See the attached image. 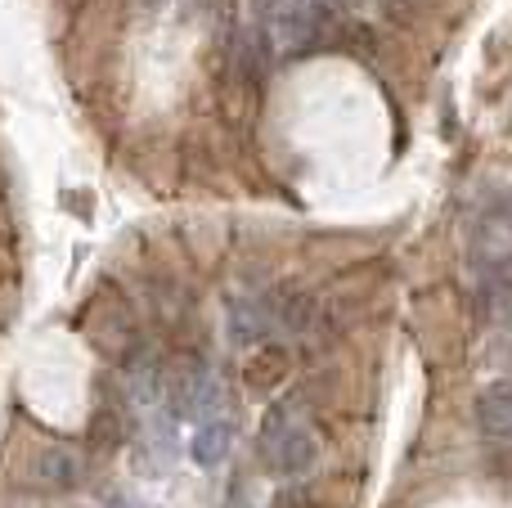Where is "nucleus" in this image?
<instances>
[{
  "label": "nucleus",
  "instance_id": "nucleus-13",
  "mask_svg": "<svg viewBox=\"0 0 512 508\" xmlns=\"http://www.w3.org/2000/svg\"><path fill=\"white\" fill-rule=\"evenodd\" d=\"M274 5H279V0H248V9H252V23H256V27H261V23H270Z\"/></svg>",
  "mask_w": 512,
  "mask_h": 508
},
{
  "label": "nucleus",
  "instance_id": "nucleus-2",
  "mask_svg": "<svg viewBox=\"0 0 512 508\" xmlns=\"http://www.w3.org/2000/svg\"><path fill=\"white\" fill-rule=\"evenodd\" d=\"M328 32V5L324 0H279L265 23V41L283 59H301L310 54Z\"/></svg>",
  "mask_w": 512,
  "mask_h": 508
},
{
  "label": "nucleus",
  "instance_id": "nucleus-1",
  "mask_svg": "<svg viewBox=\"0 0 512 508\" xmlns=\"http://www.w3.org/2000/svg\"><path fill=\"white\" fill-rule=\"evenodd\" d=\"M162 401L176 419H194L203 423L207 414H216V374L203 356H171L167 360V374H162Z\"/></svg>",
  "mask_w": 512,
  "mask_h": 508
},
{
  "label": "nucleus",
  "instance_id": "nucleus-4",
  "mask_svg": "<svg viewBox=\"0 0 512 508\" xmlns=\"http://www.w3.org/2000/svg\"><path fill=\"white\" fill-rule=\"evenodd\" d=\"M256 455H261V464H265V473H270V477H283V482L306 477L310 468L319 464V432L310 428V423H301V428H292L288 437L261 446Z\"/></svg>",
  "mask_w": 512,
  "mask_h": 508
},
{
  "label": "nucleus",
  "instance_id": "nucleus-12",
  "mask_svg": "<svg viewBox=\"0 0 512 508\" xmlns=\"http://www.w3.org/2000/svg\"><path fill=\"white\" fill-rule=\"evenodd\" d=\"M391 5H396V0H333L337 14H351V18H378V14H387Z\"/></svg>",
  "mask_w": 512,
  "mask_h": 508
},
{
  "label": "nucleus",
  "instance_id": "nucleus-6",
  "mask_svg": "<svg viewBox=\"0 0 512 508\" xmlns=\"http://www.w3.org/2000/svg\"><path fill=\"white\" fill-rule=\"evenodd\" d=\"M86 333H90V342H95L104 356H117V360H122L126 351L135 347L131 315H126V306L117 302V297H108V302H95V306H90Z\"/></svg>",
  "mask_w": 512,
  "mask_h": 508
},
{
  "label": "nucleus",
  "instance_id": "nucleus-16",
  "mask_svg": "<svg viewBox=\"0 0 512 508\" xmlns=\"http://www.w3.org/2000/svg\"><path fill=\"white\" fill-rule=\"evenodd\" d=\"M508 477H512V464H508Z\"/></svg>",
  "mask_w": 512,
  "mask_h": 508
},
{
  "label": "nucleus",
  "instance_id": "nucleus-10",
  "mask_svg": "<svg viewBox=\"0 0 512 508\" xmlns=\"http://www.w3.org/2000/svg\"><path fill=\"white\" fill-rule=\"evenodd\" d=\"M288 374H292V356L279 347V342L252 347L248 365H243V383H248L252 392H274V387H283Z\"/></svg>",
  "mask_w": 512,
  "mask_h": 508
},
{
  "label": "nucleus",
  "instance_id": "nucleus-9",
  "mask_svg": "<svg viewBox=\"0 0 512 508\" xmlns=\"http://www.w3.org/2000/svg\"><path fill=\"white\" fill-rule=\"evenodd\" d=\"M230 441H234V423L225 414H207L203 423H194V437H189V459L198 468H216L230 459Z\"/></svg>",
  "mask_w": 512,
  "mask_h": 508
},
{
  "label": "nucleus",
  "instance_id": "nucleus-7",
  "mask_svg": "<svg viewBox=\"0 0 512 508\" xmlns=\"http://www.w3.org/2000/svg\"><path fill=\"white\" fill-rule=\"evenodd\" d=\"M274 315L265 297H243V302L230 306V342L234 347H265L274 342Z\"/></svg>",
  "mask_w": 512,
  "mask_h": 508
},
{
  "label": "nucleus",
  "instance_id": "nucleus-5",
  "mask_svg": "<svg viewBox=\"0 0 512 508\" xmlns=\"http://www.w3.org/2000/svg\"><path fill=\"white\" fill-rule=\"evenodd\" d=\"M162 374H167V360H162L153 347L135 342V347L122 356V392H126V401H135V405L162 401Z\"/></svg>",
  "mask_w": 512,
  "mask_h": 508
},
{
  "label": "nucleus",
  "instance_id": "nucleus-11",
  "mask_svg": "<svg viewBox=\"0 0 512 508\" xmlns=\"http://www.w3.org/2000/svg\"><path fill=\"white\" fill-rule=\"evenodd\" d=\"M504 297V293H499ZM499 333H495V351H499V360H504V365L512 369V297H504V302H499Z\"/></svg>",
  "mask_w": 512,
  "mask_h": 508
},
{
  "label": "nucleus",
  "instance_id": "nucleus-8",
  "mask_svg": "<svg viewBox=\"0 0 512 508\" xmlns=\"http://www.w3.org/2000/svg\"><path fill=\"white\" fill-rule=\"evenodd\" d=\"M472 414H477L481 437L512 446V383H490V387H481V392H477V405H472Z\"/></svg>",
  "mask_w": 512,
  "mask_h": 508
},
{
  "label": "nucleus",
  "instance_id": "nucleus-15",
  "mask_svg": "<svg viewBox=\"0 0 512 508\" xmlns=\"http://www.w3.org/2000/svg\"><path fill=\"white\" fill-rule=\"evenodd\" d=\"M108 508H144V504H140V500H126V495H122V500H113Z\"/></svg>",
  "mask_w": 512,
  "mask_h": 508
},
{
  "label": "nucleus",
  "instance_id": "nucleus-14",
  "mask_svg": "<svg viewBox=\"0 0 512 508\" xmlns=\"http://www.w3.org/2000/svg\"><path fill=\"white\" fill-rule=\"evenodd\" d=\"M495 216H499V221H504L508 230H512V189H508V194H504V198H499V203H495Z\"/></svg>",
  "mask_w": 512,
  "mask_h": 508
},
{
  "label": "nucleus",
  "instance_id": "nucleus-3",
  "mask_svg": "<svg viewBox=\"0 0 512 508\" xmlns=\"http://www.w3.org/2000/svg\"><path fill=\"white\" fill-rule=\"evenodd\" d=\"M81 477H86V459L72 446H45L27 464V486L36 495H68L81 486Z\"/></svg>",
  "mask_w": 512,
  "mask_h": 508
}]
</instances>
